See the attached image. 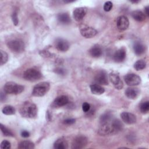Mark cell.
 Wrapping results in <instances>:
<instances>
[{
    "mask_svg": "<svg viewBox=\"0 0 149 149\" xmlns=\"http://www.w3.org/2000/svg\"><path fill=\"white\" fill-rule=\"evenodd\" d=\"M125 81L128 86H137L141 83V78L139 76L134 73H129L125 76Z\"/></svg>",
    "mask_w": 149,
    "mask_h": 149,
    "instance_id": "ba28073f",
    "label": "cell"
},
{
    "mask_svg": "<svg viewBox=\"0 0 149 149\" xmlns=\"http://www.w3.org/2000/svg\"><path fill=\"white\" fill-rule=\"evenodd\" d=\"M109 78L115 88L117 90H121L123 88V84L118 72L114 71L112 72L109 74Z\"/></svg>",
    "mask_w": 149,
    "mask_h": 149,
    "instance_id": "52a82bcc",
    "label": "cell"
},
{
    "mask_svg": "<svg viewBox=\"0 0 149 149\" xmlns=\"http://www.w3.org/2000/svg\"><path fill=\"white\" fill-rule=\"evenodd\" d=\"M140 110L143 113H147L149 111V102L145 101L140 105Z\"/></svg>",
    "mask_w": 149,
    "mask_h": 149,
    "instance_id": "f546056e",
    "label": "cell"
},
{
    "mask_svg": "<svg viewBox=\"0 0 149 149\" xmlns=\"http://www.w3.org/2000/svg\"><path fill=\"white\" fill-rule=\"evenodd\" d=\"M90 90L91 93L95 95L102 94L105 91V89L99 84H91L90 85Z\"/></svg>",
    "mask_w": 149,
    "mask_h": 149,
    "instance_id": "cb8c5ba5",
    "label": "cell"
},
{
    "mask_svg": "<svg viewBox=\"0 0 149 149\" xmlns=\"http://www.w3.org/2000/svg\"><path fill=\"white\" fill-rule=\"evenodd\" d=\"M87 138L84 136H76L73 140L72 148H84L87 144Z\"/></svg>",
    "mask_w": 149,
    "mask_h": 149,
    "instance_id": "9c48e42d",
    "label": "cell"
},
{
    "mask_svg": "<svg viewBox=\"0 0 149 149\" xmlns=\"http://www.w3.org/2000/svg\"><path fill=\"white\" fill-rule=\"evenodd\" d=\"M82 109L84 112H87L90 109V105L88 102H84L82 105Z\"/></svg>",
    "mask_w": 149,
    "mask_h": 149,
    "instance_id": "e575fe53",
    "label": "cell"
},
{
    "mask_svg": "<svg viewBox=\"0 0 149 149\" xmlns=\"http://www.w3.org/2000/svg\"><path fill=\"white\" fill-rule=\"evenodd\" d=\"M133 50L137 55H140L145 52L146 47L141 42L137 41L133 44Z\"/></svg>",
    "mask_w": 149,
    "mask_h": 149,
    "instance_id": "d6986e66",
    "label": "cell"
},
{
    "mask_svg": "<svg viewBox=\"0 0 149 149\" xmlns=\"http://www.w3.org/2000/svg\"><path fill=\"white\" fill-rule=\"evenodd\" d=\"M87 13V8L85 7H79L76 8L73 12V16L74 20L77 22L81 21Z\"/></svg>",
    "mask_w": 149,
    "mask_h": 149,
    "instance_id": "7c38bea8",
    "label": "cell"
},
{
    "mask_svg": "<svg viewBox=\"0 0 149 149\" xmlns=\"http://www.w3.org/2000/svg\"><path fill=\"white\" fill-rule=\"evenodd\" d=\"M140 94V90L138 88L136 87H129L125 91L126 96L132 100L136 99Z\"/></svg>",
    "mask_w": 149,
    "mask_h": 149,
    "instance_id": "e0dca14e",
    "label": "cell"
},
{
    "mask_svg": "<svg viewBox=\"0 0 149 149\" xmlns=\"http://www.w3.org/2000/svg\"><path fill=\"white\" fill-rule=\"evenodd\" d=\"M1 129L5 136H13V134L12 133V132L9 130L7 127H6L4 125H3L2 123L1 124Z\"/></svg>",
    "mask_w": 149,
    "mask_h": 149,
    "instance_id": "4dcf8cb0",
    "label": "cell"
},
{
    "mask_svg": "<svg viewBox=\"0 0 149 149\" xmlns=\"http://www.w3.org/2000/svg\"><path fill=\"white\" fill-rule=\"evenodd\" d=\"M55 47L59 51L65 52L69 49V44L65 39L58 38L55 41Z\"/></svg>",
    "mask_w": 149,
    "mask_h": 149,
    "instance_id": "4fadbf2b",
    "label": "cell"
},
{
    "mask_svg": "<svg viewBox=\"0 0 149 149\" xmlns=\"http://www.w3.org/2000/svg\"><path fill=\"white\" fill-rule=\"evenodd\" d=\"M98 133L101 136H111L118 133L111 123H106L101 124V126L98 129Z\"/></svg>",
    "mask_w": 149,
    "mask_h": 149,
    "instance_id": "8992f818",
    "label": "cell"
},
{
    "mask_svg": "<svg viewBox=\"0 0 149 149\" xmlns=\"http://www.w3.org/2000/svg\"><path fill=\"white\" fill-rule=\"evenodd\" d=\"M57 19L61 24H69L71 22L69 15L66 13H61L58 14L57 16Z\"/></svg>",
    "mask_w": 149,
    "mask_h": 149,
    "instance_id": "7402d4cb",
    "label": "cell"
},
{
    "mask_svg": "<svg viewBox=\"0 0 149 149\" xmlns=\"http://www.w3.org/2000/svg\"><path fill=\"white\" fill-rule=\"evenodd\" d=\"M8 48L15 52H21L24 49V44L20 39H13L7 43Z\"/></svg>",
    "mask_w": 149,
    "mask_h": 149,
    "instance_id": "5b68a950",
    "label": "cell"
},
{
    "mask_svg": "<svg viewBox=\"0 0 149 149\" xmlns=\"http://www.w3.org/2000/svg\"><path fill=\"white\" fill-rule=\"evenodd\" d=\"M24 86L13 81L6 83L3 86V91L6 94H19L24 91Z\"/></svg>",
    "mask_w": 149,
    "mask_h": 149,
    "instance_id": "7a4b0ae2",
    "label": "cell"
},
{
    "mask_svg": "<svg viewBox=\"0 0 149 149\" xmlns=\"http://www.w3.org/2000/svg\"><path fill=\"white\" fill-rule=\"evenodd\" d=\"M116 25L118 29L120 31L126 30L129 25V22L125 16H120L117 18Z\"/></svg>",
    "mask_w": 149,
    "mask_h": 149,
    "instance_id": "8fae6325",
    "label": "cell"
},
{
    "mask_svg": "<svg viewBox=\"0 0 149 149\" xmlns=\"http://www.w3.org/2000/svg\"><path fill=\"white\" fill-rule=\"evenodd\" d=\"M90 55L93 57V58H98L101 56L102 54V49L100 47L96 45L93 47L90 50H89Z\"/></svg>",
    "mask_w": 149,
    "mask_h": 149,
    "instance_id": "603a6c76",
    "label": "cell"
},
{
    "mask_svg": "<svg viewBox=\"0 0 149 149\" xmlns=\"http://www.w3.org/2000/svg\"><path fill=\"white\" fill-rule=\"evenodd\" d=\"M8 59V55L7 53L2 50H1V65L6 63Z\"/></svg>",
    "mask_w": 149,
    "mask_h": 149,
    "instance_id": "1f68e13d",
    "label": "cell"
},
{
    "mask_svg": "<svg viewBox=\"0 0 149 149\" xmlns=\"http://www.w3.org/2000/svg\"><path fill=\"white\" fill-rule=\"evenodd\" d=\"M95 81L102 85H107L108 84V80L107 73L104 70H101L95 74Z\"/></svg>",
    "mask_w": 149,
    "mask_h": 149,
    "instance_id": "30bf717a",
    "label": "cell"
},
{
    "mask_svg": "<svg viewBox=\"0 0 149 149\" xmlns=\"http://www.w3.org/2000/svg\"><path fill=\"white\" fill-rule=\"evenodd\" d=\"M15 108L11 105H6L3 108L2 110V113L6 115H13L15 114Z\"/></svg>",
    "mask_w": 149,
    "mask_h": 149,
    "instance_id": "83f0119b",
    "label": "cell"
},
{
    "mask_svg": "<svg viewBox=\"0 0 149 149\" xmlns=\"http://www.w3.org/2000/svg\"><path fill=\"white\" fill-rule=\"evenodd\" d=\"M75 122V119H73V118H68V119H66L65 120H63V123L66 125H72Z\"/></svg>",
    "mask_w": 149,
    "mask_h": 149,
    "instance_id": "74e56055",
    "label": "cell"
},
{
    "mask_svg": "<svg viewBox=\"0 0 149 149\" xmlns=\"http://www.w3.org/2000/svg\"><path fill=\"white\" fill-rule=\"evenodd\" d=\"M54 147L56 149H65L68 148V143L65 139L59 138L55 141Z\"/></svg>",
    "mask_w": 149,
    "mask_h": 149,
    "instance_id": "44dd1931",
    "label": "cell"
},
{
    "mask_svg": "<svg viewBox=\"0 0 149 149\" xmlns=\"http://www.w3.org/2000/svg\"><path fill=\"white\" fill-rule=\"evenodd\" d=\"M69 102V98L66 95H60L55 98L54 104L56 107H62L67 104Z\"/></svg>",
    "mask_w": 149,
    "mask_h": 149,
    "instance_id": "ac0fdd59",
    "label": "cell"
},
{
    "mask_svg": "<svg viewBox=\"0 0 149 149\" xmlns=\"http://www.w3.org/2000/svg\"><path fill=\"white\" fill-rule=\"evenodd\" d=\"M144 10H145V14L148 16V6H146L144 9Z\"/></svg>",
    "mask_w": 149,
    "mask_h": 149,
    "instance_id": "ab89813d",
    "label": "cell"
},
{
    "mask_svg": "<svg viewBox=\"0 0 149 149\" xmlns=\"http://www.w3.org/2000/svg\"><path fill=\"white\" fill-rule=\"evenodd\" d=\"M146 66V63L144 60H138L134 64V68L136 70H141L144 69Z\"/></svg>",
    "mask_w": 149,
    "mask_h": 149,
    "instance_id": "f1b7e54d",
    "label": "cell"
},
{
    "mask_svg": "<svg viewBox=\"0 0 149 149\" xmlns=\"http://www.w3.org/2000/svg\"><path fill=\"white\" fill-rule=\"evenodd\" d=\"M50 88L49 83L43 81L36 84L33 89L32 95L34 97H42L45 95Z\"/></svg>",
    "mask_w": 149,
    "mask_h": 149,
    "instance_id": "3957f363",
    "label": "cell"
},
{
    "mask_svg": "<svg viewBox=\"0 0 149 149\" xmlns=\"http://www.w3.org/2000/svg\"><path fill=\"white\" fill-rule=\"evenodd\" d=\"M21 136L23 137L26 138V137H28L30 136V133L27 130H23L21 132Z\"/></svg>",
    "mask_w": 149,
    "mask_h": 149,
    "instance_id": "f35d334b",
    "label": "cell"
},
{
    "mask_svg": "<svg viewBox=\"0 0 149 149\" xmlns=\"http://www.w3.org/2000/svg\"><path fill=\"white\" fill-rule=\"evenodd\" d=\"M131 15L132 17L137 22H143L146 19V15L141 10H136L132 12Z\"/></svg>",
    "mask_w": 149,
    "mask_h": 149,
    "instance_id": "ffe728a7",
    "label": "cell"
},
{
    "mask_svg": "<svg viewBox=\"0 0 149 149\" xmlns=\"http://www.w3.org/2000/svg\"><path fill=\"white\" fill-rule=\"evenodd\" d=\"M126 52L125 48L122 47L117 50L113 55V59L116 62H121L123 61L126 58Z\"/></svg>",
    "mask_w": 149,
    "mask_h": 149,
    "instance_id": "2e32d148",
    "label": "cell"
},
{
    "mask_svg": "<svg viewBox=\"0 0 149 149\" xmlns=\"http://www.w3.org/2000/svg\"><path fill=\"white\" fill-rule=\"evenodd\" d=\"M42 77V74L40 71L35 68H30L27 69L23 73V77L27 81H35Z\"/></svg>",
    "mask_w": 149,
    "mask_h": 149,
    "instance_id": "277c9868",
    "label": "cell"
},
{
    "mask_svg": "<svg viewBox=\"0 0 149 149\" xmlns=\"http://www.w3.org/2000/svg\"><path fill=\"white\" fill-rule=\"evenodd\" d=\"M112 115L111 112H106L100 116V123L101 124L108 123L112 119Z\"/></svg>",
    "mask_w": 149,
    "mask_h": 149,
    "instance_id": "4316f807",
    "label": "cell"
},
{
    "mask_svg": "<svg viewBox=\"0 0 149 149\" xmlns=\"http://www.w3.org/2000/svg\"><path fill=\"white\" fill-rule=\"evenodd\" d=\"M1 148L2 149H9L10 148V143L8 140H3L1 143Z\"/></svg>",
    "mask_w": 149,
    "mask_h": 149,
    "instance_id": "836d02e7",
    "label": "cell"
},
{
    "mask_svg": "<svg viewBox=\"0 0 149 149\" xmlns=\"http://www.w3.org/2000/svg\"><path fill=\"white\" fill-rule=\"evenodd\" d=\"M80 33L84 37L90 38L95 36L97 34V31L93 27H85L80 30Z\"/></svg>",
    "mask_w": 149,
    "mask_h": 149,
    "instance_id": "5bb4252c",
    "label": "cell"
},
{
    "mask_svg": "<svg viewBox=\"0 0 149 149\" xmlns=\"http://www.w3.org/2000/svg\"><path fill=\"white\" fill-rule=\"evenodd\" d=\"M120 117L122 120L126 124L132 125L136 123V116L130 112H123L120 114Z\"/></svg>",
    "mask_w": 149,
    "mask_h": 149,
    "instance_id": "9a60e30c",
    "label": "cell"
},
{
    "mask_svg": "<svg viewBox=\"0 0 149 149\" xmlns=\"http://www.w3.org/2000/svg\"><path fill=\"white\" fill-rule=\"evenodd\" d=\"M18 148L20 149H31L34 148V144L28 140L22 141L19 143Z\"/></svg>",
    "mask_w": 149,
    "mask_h": 149,
    "instance_id": "d4e9b609",
    "label": "cell"
},
{
    "mask_svg": "<svg viewBox=\"0 0 149 149\" xmlns=\"http://www.w3.org/2000/svg\"><path fill=\"white\" fill-rule=\"evenodd\" d=\"M12 20L13 22V24L15 25H17L18 23V19H17V15L16 12H13L12 15Z\"/></svg>",
    "mask_w": 149,
    "mask_h": 149,
    "instance_id": "8d00e7d4",
    "label": "cell"
},
{
    "mask_svg": "<svg viewBox=\"0 0 149 149\" xmlns=\"http://www.w3.org/2000/svg\"><path fill=\"white\" fill-rule=\"evenodd\" d=\"M37 107L33 102L26 101L21 106L19 112L20 115L24 118H35L37 115Z\"/></svg>",
    "mask_w": 149,
    "mask_h": 149,
    "instance_id": "6da1fadb",
    "label": "cell"
},
{
    "mask_svg": "<svg viewBox=\"0 0 149 149\" xmlns=\"http://www.w3.org/2000/svg\"><path fill=\"white\" fill-rule=\"evenodd\" d=\"M111 123L117 133L122 130V129L123 128V125L120 120H119L118 119H115L112 120Z\"/></svg>",
    "mask_w": 149,
    "mask_h": 149,
    "instance_id": "484cf974",
    "label": "cell"
},
{
    "mask_svg": "<svg viewBox=\"0 0 149 149\" xmlns=\"http://www.w3.org/2000/svg\"><path fill=\"white\" fill-rule=\"evenodd\" d=\"M113 6V4L112 3V2L111 1H107L104 3V10L105 12H109L110 11Z\"/></svg>",
    "mask_w": 149,
    "mask_h": 149,
    "instance_id": "d6a6232c",
    "label": "cell"
},
{
    "mask_svg": "<svg viewBox=\"0 0 149 149\" xmlns=\"http://www.w3.org/2000/svg\"><path fill=\"white\" fill-rule=\"evenodd\" d=\"M55 72L59 75H65L66 74V70L63 69V68H56L55 70H54Z\"/></svg>",
    "mask_w": 149,
    "mask_h": 149,
    "instance_id": "d590c367",
    "label": "cell"
}]
</instances>
